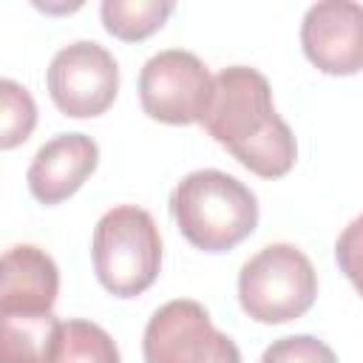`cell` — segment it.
I'll use <instances>...</instances> for the list:
<instances>
[{"label": "cell", "mask_w": 363, "mask_h": 363, "mask_svg": "<svg viewBox=\"0 0 363 363\" xmlns=\"http://www.w3.org/2000/svg\"><path fill=\"white\" fill-rule=\"evenodd\" d=\"M199 125L261 179H281L295 164V133L272 105L269 79L250 65H230L213 77Z\"/></svg>", "instance_id": "cell-1"}, {"label": "cell", "mask_w": 363, "mask_h": 363, "mask_svg": "<svg viewBox=\"0 0 363 363\" xmlns=\"http://www.w3.org/2000/svg\"><path fill=\"white\" fill-rule=\"evenodd\" d=\"M170 213L182 235L204 252H227L258 224L255 193L224 170H193L170 193Z\"/></svg>", "instance_id": "cell-2"}, {"label": "cell", "mask_w": 363, "mask_h": 363, "mask_svg": "<svg viewBox=\"0 0 363 363\" xmlns=\"http://www.w3.org/2000/svg\"><path fill=\"white\" fill-rule=\"evenodd\" d=\"M94 272L116 298H136L153 286L162 269V235L153 216L136 204L108 210L91 241Z\"/></svg>", "instance_id": "cell-3"}, {"label": "cell", "mask_w": 363, "mask_h": 363, "mask_svg": "<svg viewBox=\"0 0 363 363\" xmlns=\"http://www.w3.org/2000/svg\"><path fill=\"white\" fill-rule=\"evenodd\" d=\"M318 295V272L295 244L261 247L238 272L241 309L258 323H286L301 318Z\"/></svg>", "instance_id": "cell-4"}, {"label": "cell", "mask_w": 363, "mask_h": 363, "mask_svg": "<svg viewBox=\"0 0 363 363\" xmlns=\"http://www.w3.org/2000/svg\"><path fill=\"white\" fill-rule=\"evenodd\" d=\"M145 363H241L235 340L218 332L210 312L193 298L159 306L142 337Z\"/></svg>", "instance_id": "cell-5"}, {"label": "cell", "mask_w": 363, "mask_h": 363, "mask_svg": "<svg viewBox=\"0 0 363 363\" xmlns=\"http://www.w3.org/2000/svg\"><path fill=\"white\" fill-rule=\"evenodd\" d=\"M45 82L54 105L65 116L88 119L113 105L119 91V65L105 45L77 40L51 57Z\"/></svg>", "instance_id": "cell-6"}, {"label": "cell", "mask_w": 363, "mask_h": 363, "mask_svg": "<svg viewBox=\"0 0 363 363\" xmlns=\"http://www.w3.org/2000/svg\"><path fill=\"white\" fill-rule=\"evenodd\" d=\"M213 77L207 65L184 48L153 54L139 71L142 111L164 125H193L210 99Z\"/></svg>", "instance_id": "cell-7"}, {"label": "cell", "mask_w": 363, "mask_h": 363, "mask_svg": "<svg viewBox=\"0 0 363 363\" xmlns=\"http://www.w3.org/2000/svg\"><path fill=\"white\" fill-rule=\"evenodd\" d=\"M306 60L332 77H352L363 65V9L354 0H320L301 23Z\"/></svg>", "instance_id": "cell-8"}, {"label": "cell", "mask_w": 363, "mask_h": 363, "mask_svg": "<svg viewBox=\"0 0 363 363\" xmlns=\"http://www.w3.org/2000/svg\"><path fill=\"white\" fill-rule=\"evenodd\" d=\"M96 162L99 145L88 133H60L34 153L26 173L28 190L45 207L60 204L85 184Z\"/></svg>", "instance_id": "cell-9"}, {"label": "cell", "mask_w": 363, "mask_h": 363, "mask_svg": "<svg viewBox=\"0 0 363 363\" xmlns=\"http://www.w3.org/2000/svg\"><path fill=\"white\" fill-rule=\"evenodd\" d=\"M60 295L57 261L37 244H14L0 252V309L48 312Z\"/></svg>", "instance_id": "cell-10"}, {"label": "cell", "mask_w": 363, "mask_h": 363, "mask_svg": "<svg viewBox=\"0 0 363 363\" xmlns=\"http://www.w3.org/2000/svg\"><path fill=\"white\" fill-rule=\"evenodd\" d=\"M62 320L48 312L0 309V363H54Z\"/></svg>", "instance_id": "cell-11"}, {"label": "cell", "mask_w": 363, "mask_h": 363, "mask_svg": "<svg viewBox=\"0 0 363 363\" xmlns=\"http://www.w3.org/2000/svg\"><path fill=\"white\" fill-rule=\"evenodd\" d=\"M173 9V0H102L99 14L108 34L125 43H139L159 31Z\"/></svg>", "instance_id": "cell-12"}, {"label": "cell", "mask_w": 363, "mask_h": 363, "mask_svg": "<svg viewBox=\"0 0 363 363\" xmlns=\"http://www.w3.org/2000/svg\"><path fill=\"white\" fill-rule=\"evenodd\" d=\"M54 363H122V360L113 337L99 323L71 318L62 320Z\"/></svg>", "instance_id": "cell-13"}, {"label": "cell", "mask_w": 363, "mask_h": 363, "mask_svg": "<svg viewBox=\"0 0 363 363\" xmlns=\"http://www.w3.org/2000/svg\"><path fill=\"white\" fill-rule=\"evenodd\" d=\"M37 128V102L31 91L0 77V150L20 147Z\"/></svg>", "instance_id": "cell-14"}, {"label": "cell", "mask_w": 363, "mask_h": 363, "mask_svg": "<svg viewBox=\"0 0 363 363\" xmlns=\"http://www.w3.org/2000/svg\"><path fill=\"white\" fill-rule=\"evenodd\" d=\"M261 363H337V357L315 335H286L264 349Z\"/></svg>", "instance_id": "cell-15"}]
</instances>
